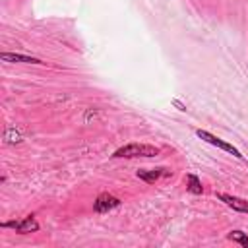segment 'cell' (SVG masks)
I'll return each instance as SVG.
<instances>
[{"mask_svg":"<svg viewBox=\"0 0 248 248\" xmlns=\"http://www.w3.org/2000/svg\"><path fill=\"white\" fill-rule=\"evenodd\" d=\"M217 198H219L221 202H225L229 207H232L234 211L248 213V202H246V200L236 198V196H231V194H217Z\"/></svg>","mask_w":248,"mask_h":248,"instance_id":"8992f818","label":"cell"},{"mask_svg":"<svg viewBox=\"0 0 248 248\" xmlns=\"http://www.w3.org/2000/svg\"><path fill=\"white\" fill-rule=\"evenodd\" d=\"M118 205H120V200L116 196H112V194H107V192L99 194L97 200H95V203H93V207H95L97 213H105V211H108L112 207H118Z\"/></svg>","mask_w":248,"mask_h":248,"instance_id":"277c9868","label":"cell"},{"mask_svg":"<svg viewBox=\"0 0 248 248\" xmlns=\"http://www.w3.org/2000/svg\"><path fill=\"white\" fill-rule=\"evenodd\" d=\"M159 155V147L155 145H147V143H128L118 147L112 157L114 159H134V157H157Z\"/></svg>","mask_w":248,"mask_h":248,"instance_id":"6da1fadb","label":"cell"},{"mask_svg":"<svg viewBox=\"0 0 248 248\" xmlns=\"http://www.w3.org/2000/svg\"><path fill=\"white\" fill-rule=\"evenodd\" d=\"M0 227L2 229H14L19 234H27V232H37L39 231V223H37V219L33 215H27V217L17 219V221H4Z\"/></svg>","mask_w":248,"mask_h":248,"instance_id":"7a4b0ae2","label":"cell"},{"mask_svg":"<svg viewBox=\"0 0 248 248\" xmlns=\"http://www.w3.org/2000/svg\"><path fill=\"white\" fill-rule=\"evenodd\" d=\"M186 190L192 192V194H202L203 192V186H202V180L196 176V174H186Z\"/></svg>","mask_w":248,"mask_h":248,"instance_id":"ba28073f","label":"cell"},{"mask_svg":"<svg viewBox=\"0 0 248 248\" xmlns=\"http://www.w3.org/2000/svg\"><path fill=\"white\" fill-rule=\"evenodd\" d=\"M227 238L232 240V242H236V244H240V246H244V248H248V236L242 231H232V232L227 234Z\"/></svg>","mask_w":248,"mask_h":248,"instance_id":"9c48e42d","label":"cell"},{"mask_svg":"<svg viewBox=\"0 0 248 248\" xmlns=\"http://www.w3.org/2000/svg\"><path fill=\"white\" fill-rule=\"evenodd\" d=\"M196 136H198L200 140H203V141H207V143H211V145H215V147H219V149L227 151V153H232V155H234V157H238V159H242V157H244V155H242L234 145H231V143L223 141L221 138H217V136H213V134H209V132H205V130H196Z\"/></svg>","mask_w":248,"mask_h":248,"instance_id":"3957f363","label":"cell"},{"mask_svg":"<svg viewBox=\"0 0 248 248\" xmlns=\"http://www.w3.org/2000/svg\"><path fill=\"white\" fill-rule=\"evenodd\" d=\"M170 170L169 169H165V167H157V169H149V170H143V169H140L138 172H136V176L140 178V180H143V182H155V180H159L161 176H165V174H169Z\"/></svg>","mask_w":248,"mask_h":248,"instance_id":"5b68a950","label":"cell"},{"mask_svg":"<svg viewBox=\"0 0 248 248\" xmlns=\"http://www.w3.org/2000/svg\"><path fill=\"white\" fill-rule=\"evenodd\" d=\"M0 60L4 62H23V64H45L43 60L35 58V56H27V54H14V52H2Z\"/></svg>","mask_w":248,"mask_h":248,"instance_id":"52a82bcc","label":"cell"},{"mask_svg":"<svg viewBox=\"0 0 248 248\" xmlns=\"http://www.w3.org/2000/svg\"><path fill=\"white\" fill-rule=\"evenodd\" d=\"M4 140H6V143H17V141H21V136L17 132H14V130H8Z\"/></svg>","mask_w":248,"mask_h":248,"instance_id":"30bf717a","label":"cell"}]
</instances>
